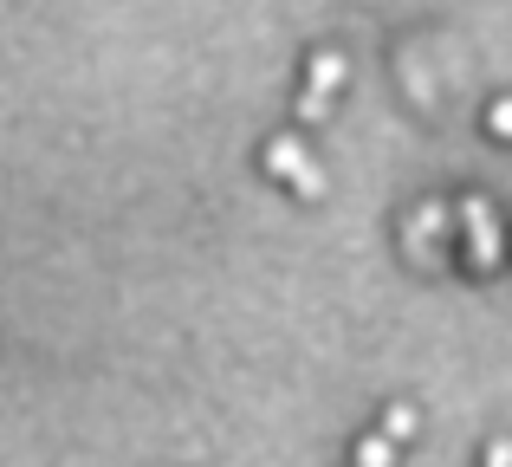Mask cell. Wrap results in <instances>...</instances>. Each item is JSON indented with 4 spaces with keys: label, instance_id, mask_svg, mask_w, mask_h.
<instances>
[{
    "label": "cell",
    "instance_id": "6da1fadb",
    "mask_svg": "<svg viewBox=\"0 0 512 467\" xmlns=\"http://www.w3.org/2000/svg\"><path fill=\"white\" fill-rule=\"evenodd\" d=\"M461 221H467V247H474V266H493L500 260V228H493V208L480 195L461 202Z\"/></svg>",
    "mask_w": 512,
    "mask_h": 467
},
{
    "label": "cell",
    "instance_id": "3957f363",
    "mask_svg": "<svg viewBox=\"0 0 512 467\" xmlns=\"http://www.w3.org/2000/svg\"><path fill=\"white\" fill-rule=\"evenodd\" d=\"M344 78H350V65L338 59V52H318V59L305 65V85H312V91H325V98H331V91L344 85Z\"/></svg>",
    "mask_w": 512,
    "mask_h": 467
},
{
    "label": "cell",
    "instance_id": "8992f818",
    "mask_svg": "<svg viewBox=\"0 0 512 467\" xmlns=\"http://www.w3.org/2000/svg\"><path fill=\"white\" fill-rule=\"evenodd\" d=\"M292 195H305V202H312V195H325V169H318V163H305L299 176H292Z\"/></svg>",
    "mask_w": 512,
    "mask_h": 467
},
{
    "label": "cell",
    "instance_id": "9c48e42d",
    "mask_svg": "<svg viewBox=\"0 0 512 467\" xmlns=\"http://www.w3.org/2000/svg\"><path fill=\"white\" fill-rule=\"evenodd\" d=\"M487 467H512V442H493L487 448Z\"/></svg>",
    "mask_w": 512,
    "mask_h": 467
},
{
    "label": "cell",
    "instance_id": "7a4b0ae2",
    "mask_svg": "<svg viewBox=\"0 0 512 467\" xmlns=\"http://www.w3.org/2000/svg\"><path fill=\"white\" fill-rule=\"evenodd\" d=\"M305 163H312V156H305V143H299V137H273V143H266V176L292 182Z\"/></svg>",
    "mask_w": 512,
    "mask_h": 467
},
{
    "label": "cell",
    "instance_id": "277c9868",
    "mask_svg": "<svg viewBox=\"0 0 512 467\" xmlns=\"http://www.w3.org/2000/svg\"><path fill=\"white\" fill-rule=\"evenodd\" d=\"M357 467H396V435H363V442H357Z\"/></svg>",
    "mask_w": 512,
    "mask_h": 467
},
{
    "label": "cell",
    "instance_id": "ba28073f",
    "mask_svg": "<svg viewBox=\"0 0 512 467\" xmlns=\"http://www.w3.org/2000/svg\"><path fill=\"white\" fill-rule=\"evenodd\" d=\"M325 111H331V98H325V91H312V85H305V98H299V117H305V124H318Z\"/></svg>",
    "mask_w": 512,
    "mask_h": 467
},
{
    "label": "cell",
    "instance_id": "5b68a950",
    "mask_svg": "<svg viewBox=\"0 0 512 467\" xmlns=\"http://www.w3.org/2000/svg\"><path fill=\"white\" fill-rule=\"evenodd\" d=\"M415 429H422V422H415V409H409V403H389V409H383V435H396V442H409Z\"/></svg>",
    "mask_w": 512,
    "mask_h": 467
},
{
    "label": "cell",
    "instance_id": "52a82bcc",
    "mask_svg": "<svg viewBox=\"0 0 512 467\" xmlns=\"http://www.w3.org/2000/svg\"><path fill=\"white\" fill-rule=\"evenodd\" d=\"M487 130H493L500 143H512V98H500V104L487 111Z\"/></svg>",
    "mask_w": 512,
    "mask_h": 467
}]
</instances>
